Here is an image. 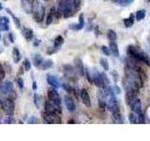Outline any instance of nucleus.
<instances>
[{"mask_svg":"<svg viewBox=\"0 0 150 141\" xmlns=\"http://www.w3.org/2000/svg\"><path fill=\"white\" fill-rule=\"evenodd\" d=\"M127 51H128L129 56H131L133 59H136V60L140 61V62L146 64L147 66H150V56L145 53L144 50L139 48L138 46L129 45Z\"/></svg>","mask_w":150,"mask_h":141,"instance_id":"obj_1","label":"nucleus"},{"mask_svg":"<svg viewBox=\"0 0 150 141\" xmlns=\"http://www.w3.org/2000/svg\"><path fill=\"white\" fill-rule=\"evenodd\" d=\"M48 98L49 100L57 107L59 112H61V97L59 93L57 92L55 88H52L48 90Z\"/></svg>","mask_w":150,"mask_h":141,"instance_id":"obj_2","label":"nucleus"},{"mask_svg":"<svg viewBox=\"0 0 150 141\" xmlns=\"http://www.w3.org/2000/svg\"><path fill=\"white\" fill-rule=\"evenodd\" d=\"M33 15L34 20L37 23H41L45 17V9L42 5H38L36 7H33Z\"/></svg>","mask_w":150,"mask_h":141,"instance_id":"obj_3","label":"nucleus"},{"mask_svg":"<svg viewBox=\"0 0 150 141\" xmlns=\"http://www.w3.org/2000/svg\"><path fill=\"white\" fill-rule=\"evenodd\" d=\"M1 107L6 114L13 115L14 109H15V105H14V102L11 100V99L7 98L1 102Z\"/></svg>","mask_w":150,"mask_h":141,"instance_id":"obj_4","label":"nucleus"},{"mask_svg":"<svg viewBox=\"0 0 150 141\" xmlns=\"http://www.w3.org/2000/svg\"><path fill=\"white\" fill-rule=\"evenodd\" d=\"M76 8H75V5L73 0H65V9H64V12H63V16L65 19H68L69 17H71Z\"/></svg>","mask_w":150,"mask_h":141,"instance_id":"obj_5","label":"nucleus"},{"mask_svg":"<svg viewBox=\"0 0 150 141\" xmlns=\"http://www.w3.org/2000/svg\"><path fill=\"white\" fill-rule=\"evenodd\" d=\"M43 120L46 123H61V119L56 113H43Z\"/></svg>","mask_w":150,"mask_h":141,"instance_id":"obj_6","label":"nucleus"},{"mask_svg":"<svg viewBox=\"0 0 150 141\" xmlns=\"http://www.w3.org/2000/svg\"><path fill=\"white\" fill-rule=\"evenodd\" d=\"M126 91H127L126 103H127V105H129L134 99L137 98L138 94H139V88H129V89H127Z\"/></svg>","mask_w":150,"mask_h":141,"instance_id":"obj_7","label":"nucleus"},{"mask_svg":"<svg viewBox=\"0 0 150 141\" xmlns=\"http://www.w3.org/2000/svg\"><path fill=\"white\" fill-rule=\"evenodd\" d=\"M92 79H93V83L96 85L98 88H105V85L103 83V80L101 77V73H98V70H94L93 73H92Z\"/></svg>","mask_w":150,"mask_h":141,"instance_id":"obj_8","label":"nucleus"},{"mask_svg":"<svg viewBox=\"0 0 150 141\" xmlns=\"http://www.w3.org/2000/svg\"><path fill=\"white\" fill-rule=\"evenodd\" d=\"M64 102H65V105L66 108L69 111V112H74L76 110V105H75V102L73 100V98L70 95H65L64 96Z\"/></svg>","mask_w":150,"mask_h":141,"instance_id":"obj_9","label":"nucleus"},{"mask_svg":"<svg viewBox=\"0 0 150 141\" xmlns=\"http://www.w3.org/2000/svg\"><path fill=\"white\" fill-rule=\"evenodd\" d=\"M46 81L50 86H52L54 88H59L61 87V83L57 79V77H55L54 75L48 73L46 75Z\"/></svg>","mask_w":150,"mask_h":141,"instance_id":"obj_10","label":"nucleus"},{"mask_svg":"<svg viewBox=\"0 0 150 141\" xmlns=\"http://www.w3.org/2000/svg\"><path fill=\"white\" fill-rule=\"evenodd\" d=\"M80 96H81V100L83 103L86 107H90L91 106V100H90V96H89V93L86 88H82L81 91H80Z\"/></svg>","mask_w":150,"mask_h":141,"instance_id":"obj_11","label":"nucleus"},{"mask_svg":"<svg viewBox=\"0 0 150 141\" xmlns=\"http://www.w3.org/2000/svg\"><path fill=\"white\" fill-rule=\"evenodd\" d=\"M129 105L130 106L131 111L134 112L136 115L139 114L140 112H142V103H141V100L138 98L134 99Z\"/></svg>","mask_w":150,"mask_h":141,"instance_id":"obj_12","label":"nucleus"},{"mask_svg":"<svg viewBox=\"0 0 150 141\" xmlns=\"http://www.w3.org/2000/svg\"><path fill=\"white\" fill-rule=\"evenodd\" d=\"M13 90V85L11 81H5L1 86H0V92L4 95H7V94H9Z\"/></svg>","mask_w":150,"mask_h":141,"instance_id":"obj_13","label":"nucleus"},{"mask_svg":"<svg viewBox=\"0 0 150 141\" xmlns=\"http://www.w3.org/2000/svg\"><path fill=\"white\" fill-rule=\"evenodd\" d=\"M84 26V17H83V14L81 13L79 15V23L78 24H70V25L69 26V27L70 28V29L72 30H81L83 29Z\"/></svg>","mask_w":150,"mask_h":141,"instance_id":"obj_14","label":"nucleus"},{"mask_svg":"<svg viewBox=\"0 0 150 141\" xmlns=\"http://www.w3.org/2000/svg\"><path fill=\"white\" fill-rule=\"evenodd\" d=\"M74 65H75V70H76V72L83 76L84 74V67H83V61L81 58H75L74 59Z\"/></svg>","mask_w":150,"mask_h":141,"instance_id":"obj_15","label":"nucleus"},{"mask_svg":"<svg viewBox=\"0 0 150 141\" xmlns=\"http://www.w3.org/2000/svg\"><path fill=\"white\" fill-rule=\"evenodd\" d=\"M44 109H45L46 113H57V111H58L57 107H56L50 100L45 102V103H44Z\"/></svg>","mask_w":150,"mask_h":141,"instance_id":"obj_16","label":"nucleus"},{"mask_svg":"<svg viewBox=\"0 0 150 141\" xmlns=\"http://www.w3.org/2000/svg\"><path fill=\"white\" fill-rule=\"evenodd\" d=\"M9 29V20L6 16L0 17V30L8 31Z\"/></svg>","mask_w":150,"mask_h":141,"instance_id":"obj_17","label":"nucleus"},{"mask_svg":"<svg viewBox=\"0 0 150 141\" xmlns=\"http://www.w3.org/2000/svg\"><path fill=\"white\" fill-rule=\"evenodd\" d=\"M98 105H100L101 108L106 107V97L102 89H100L98 91Z\"/></svg>","mask_w":150,"mask_h":141,"instance_id":"obj_18","label":"nucleus"},{"mask_svg":"<svg viewBox=\"0 0 150 141\" xmlns=\"http://www.w3.org/2000/svg\"><path fill=\"white\" fill-rule=\"evenodd\" d=\"M23 37H25L26 41H31L33 39H34V33H33V30L31 29V28H27V27L23 28Z\"/></svg>","mask_w":150,"mask_h":141,"instance_id":"obj_19","label":"nucleus"},{"mask_svg":"<svg viewBox=\"0 0 150 141\" xmlns=\"http://www.w3.org/2000/svg\"><path fill=\"white\" fill-rule=\"evenodd\" d=\"M64 9H65V0H59L57 9H55V16L58 18L61 15H63Z\"/></svg>","mask_w":150,"mask_h":141,"instance_id":"obj_20","label":"nucleus"},{"mask_svg":"<svg viewBox=\"0 0 150 141\" xmlns=\"http://www.w3.org/2000/svg\"><path fill=\"white\" fill-rule=\"evenodd\" d=\"M109 48H110L111 53L114 55L115 58H118L119 56V49H118L117 44L115 43V41H110Z\"/></svg>","mask_w":150,"mask_h":141,"instance_id":"obj_21","label":"nucleus"},{"mask_svg":"<svg viewBox=\"0 0 150 141\" xmlns=\"http://www.w3.org/2000/svg\"><path fill=\"white\" fill-rule=\"evenodd\" d=\"M55 17V8L53 7L48 13V15L46 17V26H50L54 21V18Z\"/></svg>","mask_w":150,"mask_h":141,"instance_id":"obj_22","label":"nucleus"},{"mask_svg":"<svg viewBox=\"0 0 150 141\" xmlns=\"http://www.w3.org/2000/svg\"><path fill=\"white\" fill-rule=\"evenodd\" d=\"M12 58H13L14 63H19V61L22 58V55L17 47H14L12 49Z\"/></svg>","mask_w":150,"mask_h":141,"instance_id":"obj_23","label":"nucleus"},{"mask_svg":"<svg viewBox=\"0 0 150 141\" xmlns=\"http://www.w3.org/2000/svg\"><path fill=\"white\" fill-rule=\"evenodd\" d=\"M134 21H135V15L133 13H130L129 17L124 19V25L126 27H131L134 25Z\"/></svg>","mask_w":150,"mask_h":141,"instance_id":"obj_24","label":"nucleus"},{"mask_svg":"<svg viewBox=\"0 0 150 141\" xmlns=\"http://www.w3.org/2000/svg\"><path fill=\"white\" fill-rule=\"evenodd\" d=\"M53 65H54V61L52 60V59H47L45 61H42V63L40 65V69L42 70H48L50 68L53 67Z\"/></svg>","mask_w":150,"mask_h":141,"instance_id":"obj_25","label":"nucleus"},{"mask_svg":"<svg viewBox=\"0 0 150 141\" xmlns=\"http://www.w3.org/2000/svg\"><path fill=\"white\" fill-rule=\"evenodd\" d=\"M42 61H43V58H42V56L39 54H36L34 56H33V62H34V66L37 68H40V65L42 63Z\"/></svg>","mask_w":150,"mask_h":141,"instance_id":"obj_26","label":"nucleus"},{"mask_svg":"<svg viewBox=\"0 0 150 141\" xmlns=\"http://www.w3.org/2000/svg\"><path fill=\"white\" fill-rule=\"evenodd\" d=\"M6 11L9 14V15H11L12 18H13V21H14V23H15V25H16V27L17 28H20L21 27V22H20V19H19L16 15H15V14H14L11 11V9H6Z\"/></svg>","mask_w":150,"mask_h":141,"instance_id":"obj_27","label":"nucleus"},{"mask_svg":"<svg viewBox=\"0 0 150 141\" xmlns=\"http://www.w3.org/2000/svg\"><path fill=\"white\" fill-rule=\"evenodd\" d=\"M64 41H65V40H64V38H63L62 36H61V35L57 36V37L55 38L54 42V49L59 48L60 46H62V45H63Z\"/></svg>","mask_w":150,"mask_h":141,"instance_id":"obj_28","label":"nucleus"},{"mask_svg":"<svg viewBox=\"0 0 150 141\" xmlns=\"http://www.w3.org/2000/svg\"><path fill=\"white\" fill-rule=\"evenodd\" d=\"M145 14H146L145 9H139V11H136V13H135V19L137 21H142L143 19H144Z\"/></svg>","mask_w":150,"mask_h":141,"instance_id":"obj_29","label":"nucleus"},{"mask_svg":"<svg viewBox=\"0 0 150 141\" xmlns=\"http://www.w3.org/2000/svg\"><path fill=\"white\" fill-rule=\"evenodd\" d=\"M33 99H34V105H35V106L38 108V109H40V106H41V96L40 95V94L35 93L34 96H33Z\"/></svg>","mask_w":150,"mask_h":141,"instance_id":"obj_30","label":"nucleus"},{"mask_svg":"<svg viewBox=\"0 0 150 141\" xmlns=\"http://www.w3.org/2000/svg\"><path fill=\"white\" fill-rule=\"evenodd\" d=\"M107 38L108 40H109L110 41H115L116 39H117V35L115 30L112 29H109L107 31Z\"/></svg>","mask_w":150,"mask_h":141,"instance_id":"obj_31","label":"nucleus"},{"mask_svg":"<svg viewBox=\"0 0 150 141\" xmlns=\"http://www.w3.org/2000/svg\"><path fill=\"white\" fill-rule=\"evenodd\" d=\"M112 1L116 4H118L121 7H127V6H129L130 4H132L134 0H112Z\"/></svg>","mask_w":150,"mask_h":141,"instance_id":"obj_32","label":"nucleus"},{"mask_svg":"<svg viewBox=\"0 0 150 141\" xmlns=\"http://www.w3.org/2000/svg\"><path fill=\"white\" fill-rule=\"evenodd\" d=\"M129 122H130V123H132V124H134V123H138V118H137V116H136L135 113L132 112V111H131V112L129 113Z\"/></svg>","mask_w":150,"mask_h":141,"instance_id":"obj_33","label":"nucleus"},{"mask_svg":"<svg viewBox=\"0 0 150 141\" xmlns=\"http://www.w3.org/2000/svg\"><path fill=\"white\" fill-rule=\"evenodd\" d=\"M100 66L103 68L104 70H109V63H108V60L104 58H101L100 59Z\"/></svg>","mask_w":150,"mask_h":141,"instance_id":"obj_34","label":"nucleus"},{"mask_svg":"<svg viewBox=\"0 0 150 141\" xmlns=\"http://www.w3.org/2000/svg\"><path fill=\"white\" fill-rule=\"evenodd\" d=\"M4 123H6V124H12V123H15V120H14V118L12 117V115H8L7 117H5V119H4Z\"/></svg>","mask_w":150,"mask_h":141,"instance_id":"obj_35","label":"nucleus"},{"mask_svg":"<svg viewBox=\"0 0 150 141\" xmlns=\"http://www.w3.org/2000/svg\"><path fill=\"white\" fill-rule=\"evenodd\" d=\"M23 67L25 68V70H31V62L29 61V59H27V58H25V60H23Z\"/></svg>","mask_w":150,"mask_h":141,"instance_id":"obj_36","label":"nucleus"},{"mask_svg":"<svg viewBox=\"0 0 150 141\" xmlns=\"http://www.w3.org/2000/svg\"><path fill=\"white\" fill-rule=\"evenodd\" d=\"M61 87H62L64 90H66L68 93H71L73 91V88L69 84H61Z\"/></svg>","mask_w":150,"mask_h":141,"instance_id":"obj_37","label":"nucleus"},{"mask_svg":"<svg viewBox=\"0 0 150 141\" xmlns=\"http://www.w3.org/2000/svg\"><path fill=\"white\" fill-rule=\"evenodd\" d=\"M5 76H6V72H5V69L3 66L0 64V83L4 80Z\"/></svg>","mask_w":150,"mask_h":141,"instance_id":"obj_38","label":"nucleus"},{"mask_svg":"<svg viewBox=\"0 0 150 141\" xmlns=\"http://www.w3.org/2000/svg\"><path fill=\"white\" fill-rule=\"evenodd\" d=\"M101 51H102V53L106 55V56H110L111 55V51H110V48L109 47H107V46H101Z\"/></svg>","mask_w":150,"mask_h":141,"instance_id":"obj_39","label":"nucleus"},{"mask_svg":"<svg viewBox=\"0 0 150 141\" xmlns=\"http://www.w3.org/2000/svg\"><path fill=\"white\" fill-rule=\"evenodd\" d=\"M101 77H102V80H103V83H104L105 85V87L106 86H109V84H110V81H109V79H108V76L104 73H101Z\"/></svg>","mask_w":150,"mask_h":141,"instance_id":"obj_40","label":"nucleus"},{"mask_svg":"<svg viewBox=\"0 0 150 141\" xmlns=\"http://www.w3.org/2000/svg\"><path fill=\"white\" fill-rule=\"evenodd\" d=\"M138 116V123H144V115L143 112H140L139 114H137Z\"/></svg>","mask_w":150,"mask_h":141,"instance_id":"obj_41","label":"nucleus"},{"mask_svg":"<svg viewBox=\"0 0 150 141\" xmlns=\"http://www.w3.org/2000/svg\"><path fill=\"white\" fill-rule=\"evenodd\" d=\"M16 82H17V85H18V87L20 89H23V80L22 77H18L17 80H16Z\"/></svg>","mask_w":150,"mask_h":141,"instance_id":"obj_42","label":"nucleus"},{"mask_svg":"<svg viewBox=\"0 0 150 141\" xmlns=\"http://www.w3.org/2000/svg\"><path fill=\"white\" fill-rule=\"evenodd\" d=\"M28 123H30V124H34V123H39V120L37 119L36 117H31L29 120H28Z\"/></svg>","mask_w":150,"mask_h":141,"instance_id":"obj_43","label":"nucleus"},{"mask_svg":"<svg viewBox=\"0 0 150 141\" xmlns=\"http://www.w3.org/2000/svg\"><path fill=\"white\" fill-rule=\"evenodd\" d=\"M8 41H9V42H11V43H14V35L12 34V33H9L8 34Z\"/></svg>","mask_w":150,"mask_h":141,"instance_id":"obj_44","label":"nucleus"},{"mask_svg":"<svg viewBox=\"0 0 150 141\" xmlns=\"http://www.w3.org/2000/svg\"><path fill=\"white\" fill-rule=\"evenodd\" d=\"M112 89H114V91H115V92L116 94H120V92H121L120 88H119L118 87H117L116 85H115V86L114 88H112Z\"/></svg>","mask_w":150,"mask_h":141,"instance_id":"obj_45","label":"nucleus"},{"mask_svg":"<svg viewBox=\"0 0 150 141\" xmlns=\"http://www.w3.org/2000/svg\"><path fill=\"white\" fill-rule=\"evenodd\" d=\"M73 2H74V5H75V8L78 9L79 6H80V4H81V0H73Z\"/></svg>","mask_w":150,"mask_h":141,"instance_id":"obj_46","label":"nucleus"},{"mask_svg":"<svg viewBox=\"0 0 150 141\" xmlns=\"http://www.w3.org/2000/svg\"><path fill=\"white\" fill-rule=\"evenodd\" d=\"M32 88H33V90H37L38 86H37V82H36V81H33V84H32Z\"/></svg>","mask_w":150,"mask_h":141,"instance_id":"obj_47","label":"nucleus"},{"mask_svg":"<svg viewBox=\"0 0 150 141\" xmlns=\"http://www.w3.org/2000/svg\"><path fill=\"white\" fill-rule=\"evenodd\" d=\"M40 42V41L39 39H36V41H34V45H35V46H38V45H39Z\"/></svg>","mask_w":150,"mask_h":141,"instance_id":"obj_48","label":"nucleus"},{"mask_svg":"<svg viewBox=\"0 0 150 141\" xmlns=\"http://www.w3.org/2000/svg\"><path fill=\"white\" fill-rule=\"evenodd\" d=\"M3 9V7H2V5H1V3H0V11H2Z\"/></svg>","mask_w":150,"mask_h":141,"instance_id":"obj_49","label":"nucleus"},{"mask_svg":"<svg viewBox=\"0 0 150 141\" xmlns=\"http://www.w3.org/2000/svg\"><path fill=\"white\" fill-rule=\"evenodd\" d=\"M148 42H149V44H150V37L148 38Z\"/></svg>","mask_w":150,"mask_h":141,"instance_id":"obj_50","label":"nucleus"},{"mask_svg":"<svg viewBox=\"0 0 150 141\" xmlns=\"http://www.w3.org/2000/svg\"><path fill=\"white\" fill-rule=\"evenodd\" d=\"M1 52H2V50H1V48H0V54H1Z\"/></svg>","mask_w":150,"mask_h":141,"instance_id":"obj_51","label":"nucleus"},{"mask_svg":"<svg viewBox=\"0 0 150 141\" xmlns=\"http://www.w3.org/2000/svg\"><path fill=\"white\" fill-rule=\"evenodd\" d=\"M0 41H1V34H0Z\"/></svg>","mask_w":150,"mask_h":141,"instance_id":"obj_52","label":"nucleus"},{"mask_svg":"<svg viewBox=\"0 0 150 141\" xmlns=\"http://www.w3.org/2000/svg\"><path fill=\"white\" fill-rule=\"evenodd\" d=\"M0 123H1V119H0Z\"/></svg>","mask_w":150,"mask_h":141,"instance_id":"obj_53","label":"nucleus"},{"mask_svg":"<svg viewBox=\"0 0 150 141\" xmlns=\"http://www.w3.org/2000/svg\"><path fill=\"white\" fill-rule=\"evenodd\" d=\"M147 1H148V2H150V0H147Z\"/></svg>","mask_w":150,"mask_h":141,"instance_id":"obj_54","label":"nucleus"},{"mask_svg":"<svg viewBox=\"0 0 150 141\" xmlns=\"http://www.w3.org/2000/svg\"><path fill=\"white\" fill-rule=\"evenodd\" d=\"M4 1H7V0H4Z\"/></svg>","mask_w":150,"mask_h":141,"instance_id":"obj_55","label":"nucleus"}]
</instances>
